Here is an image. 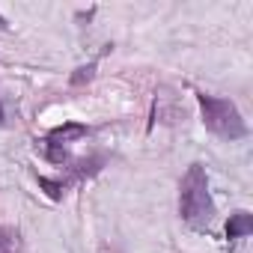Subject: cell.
Segmentation results:
<instances>
[{"label": "cell", "instance_id": "obj_1", "mask_svg": "<svg viewBox=\"0 0 253 253\" xmlns=\"http://www.w3.org/2000/svg\"><path fill=\"white\" fill-rule=\"evenodd\" d=\"M179 214L194 229H209L214 220V200L209 194V179L203 164H191L179 185Z\"/></svg>", "mask_w": 253, "mask_h": 253}, {"label": "cell", "instance_id": "obj_2", "mask_svg": "<svg viewBox=\"0 0 253 253\" xmlns=\"http://www.w3.org/2000/svg\"><path fill=\"white\" fill-rule=\"evenodd\" d=\"M200 113H203V125L223 137V140H241L247 134V122L244 116L238 113L235 101L229 98H220V95H209V92H200Z\"/></svg>", "mask_w": 253, "mask_h": 253}, {"label": "cell", "instance_id": "obj_3", "mask_svg": "<svg viewBox=\"0 0 253 253\" xmlns=\"http://www.w3.org/2000/svg\"><path fill=\"white\" fill-rule=\"evenodd\" d=\"M75 137H86V125H78V122H63L60 128L48 131L45 140H42V149H45V158L54 161V164H63L69 158V143Z\"/></svg>", "mask_w": 253, "mask_h": 253}, {"label": "cell", "instance_id": "obj_4", "mask_svg": "<svg viewBox=\"0 0 253 253\" xmlns=\"http://www.w3.org/2000/svg\"><path fill=\"white\" fill-rule=\"evenodd\" d=\"M253 232V214L250 211H235L226 220V238H244Z\"/></svg>", "mask_w": 253, "mask_h": 253}, {"label": "cell", "instance_id": "obj_5", "mask_svg": "<svg viewBox=\"0 0 253 253\" xmlns=\"http://www.w3.org/2000/svg\"><path fill=\"white\" fill-rule=\"evenodd\" d=\"M39 185L48 191L51 200H63V194H66V185H63V182H54V179H48V176H39Z\"/></svg>", "mask_w": 253, "mask_h": 253}, {"label": "cell", "instance_id": "obj_6", "mask_svg": "<svg viewBox=\"0 0 253 253\" xmlns=\"http://www.w3.org/2000/svg\"><path fill=\"white\" fill-rule=\"evenodd\" d=\"M92 72H95V66H86V69H78V75L72 78V84L78 86V84H84V81H89V78H92Z\"/></svg>", "mask_w": 253, "mask_h": 253}, {"label": "cell", "instance_id": "obj_7", "mask_svg": "<svg viewBox=\"0 0 253 253\" xmlns=\"http://www.w3.org/2000/svg\"><path fill=\"white\" fill-rule=\"evenodd\" d=\"M0 27H3V30H6V27H9V24H6V18H3V15H0Z\"/></svg>", "mask_w": 253, "mask_h": 253}, {"label": "cell", "instance_id": "obj_8", "mask_svg": "<svg viewBox=\"0 0 253 253\" xmlns=\"http://www.w3.org/2000/svg\"><path fill=\"white\" fill-rule=\"evenodd\" d=\"M0 122H3V104H0Z\"/></svg>", "mask_w": 253, "mask_h": 253}]
</instances>
